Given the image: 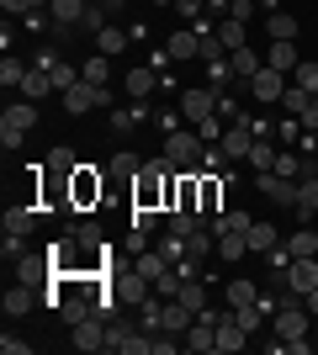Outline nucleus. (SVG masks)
<instances>
[{
  "label": "nucleus",
  "instance_id": "nucleus-10",
  "mask_svg": "<svg viewBox=\"0 0 318 355\" xmlns=\"http://www.w3.org/2000/svg\"><path fill=\"white\" fill-rule=\"evenodd\" d=\"M255 186L271 196L276 207H297V180H292V175H276V170H265V175H255Z\"/></svg>",
  "mask_w": 318,
  "mask_h": 355
},
{
  "label": "nucleus",
  "instance_id": "nucleus-50",
  "mask_svg": "<svg viewBox=\"0 0 318 355\" xmlns=\"http://www.w3.org/2000/svg\"><path fill=\"white\" fill-rule=\"evenodd\" d=\"M96 6H101V11H106V16H117V11H122V6H127V0H96Z\"/></svg>",
  "mask_w": 318,
  "mask_h": 355
},
{
  "label": "nucleus",
  "instance_id": "nucleus-33",
  "mask_svg": "<svg viewBox=\"0 0 318 355\" xmlns=\"http://www.w3.org/2000/svg\"><path fill=\"white\" fill-rule=\"evenodd\" d=\"M292 85H303L308 96H318V64H313V59H303L297 69H292Z\"/></svg>",
  "mask_w": 318,
  "mask_h": 355
},
{
  "label": "nucleus",
  "instance_id": "nucleus-7",
  "mask_svg": "<svg viewBox=\"0 0 318 355\" xmlns=\"http://www.w3.org/2000/svg\"><path fill=\"white\" fill-rule=\"evenodd\" d=\"M53 276H59V270H53V254H21V260H16V282L21 286H53Z\"/></svg>",
  "mask_w": 318,
  "mask_h": 355
},
{
  "label": "nucleus",
  "instance_id": "nucleus-48",
  "mask_svg": "<svg viewBox=\"0 0 318 355\" xmlns=\"http://www.w3.org/2000/svg\"><path fill=\"white\" fill-rule=\"evenodd\" d=\"M313 128H318V96L308 101V112H303V133H313Z\"/></svg>",
  "mask_w": 318,
  "mask_h": 355
},
{
  "label": "nucleus",
  "instance_id": "nucleus-49",
  "mask_svg": "<svg viewBox=\"0 0 318 355\" xmlns=\"http://www.w3.org/2000/svg\"><path fill=\"white\" fill-rule=\"evenodd\" d=\"M175 6H181V11H186V16H197V11H202V6H207V0H175Z\"/></svg>",
  "mask_w": 318,
  "mask_h": 355
},
{
  "label": "nucleus",
  "instance_id": "nucleus-28",
  "mask_svg": "<svg viewBox=\"0 0 318 355\" xmlns=\"http://www.w3.org/2000/svg\"><path fill=\"white\" fill-rule=\"evenodd\" d=\"M122 48H127V32H122V27H101V32H96V53L112 59V53H122Z\"/></svg>",
  "mask_w": 318,
  "mask_h": 355
},
{
  "label": "nucleus",
  "instance_id": "nucleus-14",
  "mask_svg": "<svg viewBox=\"0 0 318 355\" xmlns=\"http://www.w3.org/2000/svg\"><path fill=\"white\" fill-rule=\"evenodd\" d=\"M85 11H91V0H48V16H53L59 27H80Z\"/></svg>",
  "mask_w": 318,
  "mask_h": 355
},
{
  "label": "nucleus",
  "instance_id": "nucleus-27",
  "mask_svg": "<svg viewBox=\"0 0 318 355\" xmlns=\"http://www.w3.org/2000/svg\"><path fill=\"white\" fill-rule=\"evenodd\" d=\"M244 27H249V21H233V16H223V21H218V43H223L228 53H233V48H244Z\"/></svg>",
  "mask_w": 318,
  "mask_h": 355
},
{
  "label": "nucleus",
  "instance_id": "nucleus-2",
  "mask_svg": "<svg viewBox=\"0 0 318 355\" xmlns=\"http://www.w3.org/2000/svg\"><path fill=\"white\" fill-rule=\"evenodd\" d=\"M32 128H37V101H27V96H21V101L6 106V117H0V144L16 148L21 138L32 133Z\"/></svg>",
  "mask_w": 318,
  "mask_h": 355
},
{
  "label": "nucleus",
  "instance_id": "nucleus-29",
  "mask_svg": "<svg viewBox=\"0 0 318 355\" xmlns=\"http://www.w3.org/2000/svg\"><path fill=\"white\" fill-rule=\"evenodd\" d=\"M48 80H53V90H69V85H80V80H85V74H80L75 64H64V59H53V64H48Z\"/></svg>",
  "mask_w": 318,
  "mask_h": 355
},
{
  "label": "nucleus",
  "instance_id": "nucleus-1",
  "mask_svg": "<svg viewBox=\"0 0 318 355\" xmlns=\"http://www.w3.org/2000/svg\"><path fill=\"white\" fill-rule=\"evenodd\" d=\"M165 159L175 164V170H197V164L207 159V144H202V133L170 128V133H165Z\"/></svg>",
  "mask_w": 318,
  "mask_h": 355
},
{
  "label": "nucleus",
  "instance_id": "nucleus-37",
  "mask_svg": "<svg viewBox=\"0 0 318 355\" xmlns=\"http://www.w3.org/2000/svg\"><path fill=\"white\" fill-rule=\"evenodd\" d=\"M138 170H143V164H138V154H127V148H117V154H112V175H127V180H133Z\"/></svg>",
  "mask_w": 318,
  "mask_h": 355
},
{
  "label": "nucleus",
  "instance_id": "nucleus-43",
  "mask_svg": "<svg viewBox=\"0 0 318 355\" xmlns=\"http://www.w3.org/2000/svg\"><path fill=\"white\" fill-rule=\"evenodd\" d=\"M154 223H159V207H133V228L138 234H149Z\"/></svg>",
  "mask_w": 318,
  "mask_h": 355
},
{
  "label": "nucleus",
  "instance_id": "nucleus-20",
  "mask_svg": "<svg viewBox=\"0 0 318 355\" xmlns=\"http://www.w3.org/2000/svg\"><path fill=\"white\" fill-rule=\"evenodd\" d=\"M43 170H53V175H64V180H69V175L80 170V154H75L69 144H53V154H48V164H43Z\"/></svg>",
  "mask_w": 318,
  "mask_h": 355
},
{
  "label": "nucleus",
  "instance_id": "nucleus-44",
  "mask_svg": "<svg viewBox=\"0 0 318 355\" xmlns=\"http://www.w3.org/2000/svg\"><path fill=\"white\" fill-rule=\"evenodd\" d=\"M197 133H202V144H218V138H223V117H207V122H197Z\"/></svg>",
  "mask_w": 318,
  "mask_h": 355
},
{
  "label": "nucleus",
  "instance_id": "nucleus-35",
  "mask_svg": "<svg viewBox=\"0 0 318 355\" xmlns=\"http://www.w3.org/2000/svg\"><path fill=\"white\" fill-rule=\"evenodd\" d=\"M175 297H181V302H186L191 313H202V308H207V292H202V282H197V276H191V282H186Z\"/></svg>",
  "mask_w": 318,
  "mask_h": 355
},
{
  "label": "nucleus",
  "instance_id": "nucleus-25",
  "mask_svg": "<svg viewBox=\"0 0 318 355\" xmlns=\"http://www.w3.org/2000/svg\"><path fill=\"white\" fill-rule=\"evenodd\" d=\"M228 64H233V74H239V80H255V69H260V53L249 43L244 48H233V53H228Z\"/></svg>",
  "mask_w": 318,
  "mask_h": 355
},
{
  "label": "nucleus",
  "instance_id": "nucleus-4",
  "mask_svg": "<svg viewBox=\"0 0 318 355\" xmlns=\"http://www.w3.org/2000/svg\"><path fill=\"white\" fill-rule=\"evenodd\" d=\"M218 96H223L218 85H191V90H181V117H186V122L218 117Z\"/></svg>",
  "mask_w": 318,
  "mask_h": 355
},
{
  "label": "nucleus",
  "instance_id": "nucleus-18",
  "mask_svg": "<svg viewBox=\"0 0 318 355\" xmlns=\"http://www.w3.org/2000/svg\"><path fill=\"white\" fill-rule=\"evenodd\" d=\"M265 37H271V43H292V37H297V16L292 11H271L265 16Z\"/></svg>",
  "mask_w": 318,
  "mask_h": 355
},
{
  "label": "nucleus",
  "instance_id": "nucleus-16",
  "mask_svg": "<svg viewBox=\"0 0 318 355\" xmlns=\"http://www.w3.org/2000/svg\"><path fill=\"white\" fill-rule=\"evenodd\" d=\"M32 302H37V286H21L16 282L11 292L0 297V308H6V318H21V313H32Z\"/></svg>",
  "mask_w": 318,
  "mask_h": 355
},
{
  "label": "nucleus",
  "instance_id": "nucleus-38",
  "mask_svg": "<svg viewBox=\"0 0 318 355\" xmlns=\"http://www.w3.org/2000/svg\"><path fill=\"white\" fill-rule=\"evenodd\" d=\"M308 101H313V96H308L303 85H287V96H281V106H287L292 117H303V112H308Z\"/></svg>",
  "mask_w": 318,
  "mask_h": 355
},
{
  "label": "nucleus",
  "instance_id": "nucleus-19",
  "mask_svg": "<svg viewBox=\"0 0 318 355\" xmlns=\"http://www.w3.org/2000/svg\"><path fill=\"white\" fill-rule=\"evenodd\" d=\"M165 53L170 59H202V32H175L165 43Z\"/></svg>",
  "mask_w": 318,
  "mask_h": 355
},
{
  "label": "nucleus",
  "instance_id": "nucleus-34",
  "mask_svg": "<svg viewBox=\"0 0 318 355\" xmlns=\"http://www.w3.org/2000/svg\"><path fill=\"white\" fill-rule=\"evenodd\" d=\"M249 164H255L260 175H265V170H276V148L265 144V138H255V148H249Z\"/></svg>",
  "mask_w": 318,
  "mask_h": 355
},
{
  "label": "nucleus",
  "instance_id": "nucleus-15",
  "mask_svg": "<svg viewBox=\"0 0 318 355\" xmlns=\"http://www.w3.org/2000/svg\"><path fill=\"white\" fill-rule=\"evenodd\" d=\"M244 239H249V254H271L276 244H281V239H276V228H271L265 218L249 223V228H244Z\"/></svg>",
  "mask_w": 318,
  "mask_h": 355
},
{
  "label": "nucleus",
  "instance_id": "nucleus-51",
  "mask_svg": "<svg viewBox=\"0 0 318 355\" xmlns=\"http://www.w3.org/2000/svg\"><path fill=\"white\" fill-rule=\"evenodd\" d=\"M303 302H308V313H318V286H313V292L303 297Z\"/></svg>",
  "mask_w": 318,
  "mask_h": 355
},
{
  "label": "nucleus",
  "instance_id": "nucleus-40",
  "mask_svg": "<svg viewBox=\"0 0 318 355\" xmlns=\"http://www.w3.org/2000/svg\"><path fill=\"white\" fill-rule=\"evenodd\" d=\"M80 74H85L91 85H106V53H91V59L80 64Z\"/></svg>",
  "mask_w": 318,
  "mask_h": 355
},
{
  "label": "nucleus",
  "instance_id": "nucleus-31",
  "mask_svg": "<svg viewBox=\"0 0 318 355\" xmlns=\"http://www.w3.org/2000/svg\"><path fill=\"white\" fill-rule=\"evenodd\" d=\"M218 254H223V260H244V254H249V239L244 234H218Z\"/></svg>",
  "mask_w": 318,
  "mask_h": 355
},
{
  "label": "nucleus",
  "instance_id": "nucleus-21",
  "mask_svg": "<svg viewBox=\"0 0 318 355\" xmlns=\"http://www.w3.org/2000/svg\"><path fill=\"white\" fill-rule=\"evenodd\" d=\"M308 212H318V170H308V175L297 180V218L308 223Z\"/></svg>",
  "mask_w": 318,
  "mask_h": 355
},
{
  "label": "nucleus",
  "instance_id": "nucleus-8",
  "mask_svg": "<svg viewBox=\"0 0 318 355\" xmlns=\"http://www.w3.org/2000/svg\"><path fill=\"white\" fill-rule=\"evenodd\" d=\"M249 148H255V122L223 128V138H218V154H223V159H249Z\"/></svg>",
  "mask_w": 318,
  "mask_h": 355
},
{
  "label": "nucleus",
  "instance_id": "nucleus-45",
  "mask_svg": "<svg viewBox=\"0 0 318 355\" xmlns=\"http://www.w3.org/2000/svg\"><path fill=\"white\" fill-rule=\"evenodd\" d=\"M0 254H6V266H16V260H21V234H6V244H0Z\"/></svg>",
  "mask_w": 318,
  "mask_h": 355
},
{
  "label": "nucleus",
  "instance_id": "nucleus-22",
  "mask_svg": "<svg viewBox=\"0 0 318 355\" xmlns=\"http://www.w3.org/2000/svg\"><path fill=\"white\" fill-rule=\"evenodd\" d=\"M249 302H260V286L255 282H228L223 286V308H249Z\"/></svg>",
  "mask_w": 318,
  "mask_h": 355
},
{
  "label": "nucleus",
  "instance_id": "nucleus-12",
  "mask_svg": "<svg viewBox=\"0 0 318 355\" xmlns=\"http://www.w3.org/2000/svg\"><path fill=\"white\" fill-rule=\"evenodd\" d=\"M287 286H292V292H313V286H318V254H297V260H292V266H287Z\"/></svg>",
  "mask_w": 318,
  "mask_h": 355
},
{
  "label": "nucleus",
  "instance_id": "nucleus-30",
  "mask_svg": "<svg viewBox=\"0 0 318 355\" xmlns=\"http://www.w3.org/2000/svg\"><path fill=\"white\" fill-rule=\"evenodd\" d=\"M37 223V207H6V234H27Z\"/></svg>",
  "mask_w": 318,
  "mask_h": 355
},
{
  "label": "nucleus",
  "instance_id": "nucleus-42",
  "mask_svg": "<svg viewBox=\"0 0 318 355\" xmlns=\"http://www.w3.org/2000/svg\"><path fill=\"white\" fill-rule=\"evenodd\" d=\"M75 239H80V250H101V228H96V223H80Z\"/></svg>",
  "mask_w": 318,
  "mask_h": 355
},
{
  "label": "nucleus",
  "instance_id": "nucleus-36",
  "mask_svg": "<svg viewBox=\"0 0 318 355\" xmlns=\"http://www.w3.org/2000/svg\"><path fill=\"white\" fill-rule=\"evenodd\" d=\"M21 80H27V64H16L11 53H6V59H0V85H16V90H21Z\"/></svg>",
  "mask_w": 318,
  "mask_h": 355
},
{
  "label": "nucleus",
  "instance_id": "nucleus-32",
  "mask_svg": "<svg viewBox=\"0 0 318 355\" xmlns=\"http://www.w3.org/2000/svg\"><path fill=\"white\" fill-rule=\"evenodd\" d=\"M287 250H292V260H297V254H318V228H297V234L287 239Z\"/></svg>",
  "mask_w": 318,
  "mask_h": 355
},
{
  "label": "nucleus",
  "instance_id": "nucleus-17",
  "mask_svg": "<svg viewBox=\"0 0 318 355\" xmlns=\"http://www.w3.org/2000/svg\"><path fill=\"white\" fill-rule=\"evenodd\" d=\"M165 85V80H159V69H127V96H133V101H143V96H154V90Z\"/></svg>",
  "mask_w": 318,
  "mask_h": 355
},
{
  "label": "nucleus",
  "instance_id": "nucleus-26",
  "mask_svg": "<svg viewBox=\"0 0 318 355\" xmlns=\"http://www.w3.org/2000/svg\"><path fill=\"white\" fill-rule=\"evenodd\" d=\"M48 90H53V80H48V69H37V64H32V69H27V80H21V96H27V101H43Z\"/></svg>",
  "mask_w": 318,
  "mask_h": 355
},
{
  "label": "nucleus",
  "instance_id": "nucleus-47",
  "mask_svg": "<svg viewBox=\"0 0 318 355\" xmlns=\"http://www.w3.org/2000/svg\"><path fill=\"white\" fill-rule=\"evenodd\" d=\"M0 350H6V355H27L32 340H16V334H6V340H0Z\"/></svg>",
  "mask_w": 318,
  "mask_h": 355
},
{
  "label": "nucleus",
  "instance_id": "nucleus-41",
  "mask_svg": "<svg viewBox=\"0 0 318 355\" xmlns=\"http://www.w3.org/2000/svg\"><path fill=\"white\" fill-rule=\"evenodd\" d=\"M138 117H143V106H133V112H127V106H122V112H112V133H133Z\"/></svg>",
  "mask_w": 318,
  "mask_h": 355
},
{
  "label": "nucleus",
  "instance_id": "nucleus-5",
  "mask_svg": "<svg viewBox=\"0 0 318 355\" xmlns=\"http://www.w3.org/2000/svg\"><path fill=\"white\" fill-rule=\"evenodd\" d=\"M101 175H96V170H85V164H80L75 175H69V212H85V207H96V202H101Z\"/></svg>",
  "mask_w": 318,
  "mask_h": 355
},
{
  "label": "nucleus",
  "instance_id": "nucleus-23",
  "mask_svg": "<svg viewBox=\"0 0 318 355\" xmlns=\"http://www.w3.org/2000/svg\"><path fill=\"white\" fill-rule=\"evenodd\" d=\"M133 266H138V276H149V282H159V276L170 270V260H165L159 250H138V254H133Z\"/></svg>",
  "mask_w": 318,
  "mask_h": 355
},
{
  "label": "nucleus",
  "instance_id": "nucleus-13",
  "mask_svg": "<svg viewBox=\"0 0 318 355\" xmlns=\"http://www.w3.org/2000/svg\"><path fill=\"white\" fill-rule=\"evenodd\" d=\"M218 207H223V186H218L212 175H197V212H202V223L218 218Z\"/></svg>",
  "mask_w": 318,
  "mask_h": 355
},
{
  "label": "nucleus",
  "instance_id": "nucleus-3",
  "mask_svg": "<svg viewBox=\"0 0 318 355\" xmlns=\"http://www.w3.org/2000/svg\"><path fill=\"white\" fill-rule=\"evenodd\" d=\"M106 350H122V355H149V350H154V334H138V329H127L122 318H106Z\"/></svg>",
  "mask_w": 318,
  "mask_h": 355
},
{
  "label": "nucleus",
  "instance_id": "nucleus-6",
  "mask_svg": "<svg viewBox=\"0 0 318 355\" xmlns=\"http://www.w3.org/2000/svg\"><path fill=\"white\" fill-rule=\"evenodd\" d=\"M112 96H106V85H91V80H80V85L64 90V112L69 117H85V112H96V106H106Z\"/></svg>",
  "mask_w": 318,
  "mask_h": 355
},
{
  "label": "nucleus",
  "instance_id": "nucleus-52",
  "mask_svg": "<svg viewBox=\"0 0 318 355\" xmlns=\"http://www.w3.org/2000/svg\"><path fill=\"white\" fill-rule=\"evenodd\" d=\"M154 6H175V0H154Z\"/></svg>",
  "mask_w": 318,
  "mask_h": 355
},
{
  "label": "nucleus",
  "instance_id": "nucleus-11",
  "mask_svg": "<svg viewBox=\"0 0 318 355\" xmlns=\"http://www.w3.org/2000/svg\"><path fill=\"white\" fill-rule=\"evenodd\" d=\"M69 345H75V350H106V318L91 313L85 324H75L69 329Z\"/></svg>",
  "mask_w": 318,
  "mask_h": 355
},
{
  "label": "nucleus",
  "instance_id": "nucleus-39",
  "mask_svg": "<svg viewBox=\"0 0 318 355\" xmlns=\"http://www.w3.org/2000/svg\"><path fill=\"white\" fill-rule=\"evenodd\" d=\"M233 318H239V324H244V329H249V334H255V329H260V324H265V318H271V313L260 308V302H249V308H233Z\"/></svg>",
  "mask_w": 318,
  "mask_h": 355
},
{
  "label": "nucleus",
  "instance_id": "nucleus-9",
  "mask_svg": "<svg viewBox=\"0 0 318 355\" xmlns=\"http://www.w3.org/2000/svg\"><path fill=\"white\" fill-rule=\"evenodd\" d=\"M249 90H255V101H281V96H287V74L281 69H271V64H260L255 69V80H249Z\"/></svg>",
  "mask_w": 318,
  "mask_h": 355
},
{
  "label": "nucleus",
  "instance_id": "nucleus-24",
  "mask_svg": "<svg viewBox=\"0 0 318 355\" xmlns=\"http://www.w3.org/2000/svg\"><path fill=\"white\" fill-rule=\"evenodd\" d=\"M265 64H271V69H281V74H292L297 69V43H271V53H265Z\"/></svg>",
  "mask_w": 318,
  "mask_h": 355
},
{
  "label": "nucleus",
  "instance_id": "nucleus-46",
  "mask_svg": "<svg viewBox=\"0 0 318 355\" xmlns=\"http://www.w3.org/2000/svg\"><path fill=\"white\" fill-rule=\"evenodd\" d=\"M0 6H6V16H32L37 11V0H0Z\"/></svg>",
  "mask_w": 318,
  "mask_h": 355
}]
</instances>
